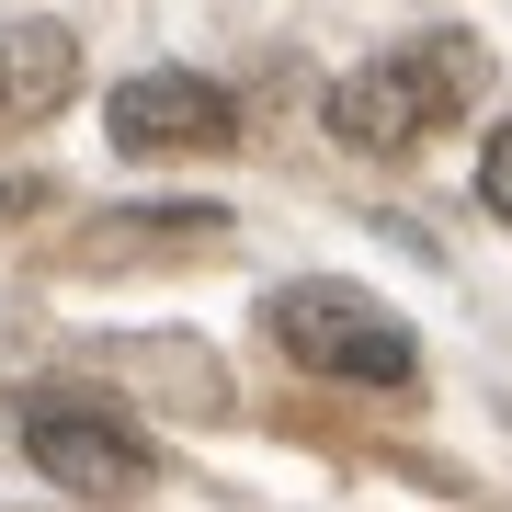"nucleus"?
Segmentation results:
<instances>
[{
	"label": "nucleus",
	"instance_id": "f257e3e1",
	"mask_svg": "<svg viewBox=\"0 0 512 512\" xmlns=\"http://www.w3.org/2000/svg\"><path fill=\"white\" fill-rule=\"evenodd\" d=\"M478 80H490V57H478V35H410L365 57L353 80H330V137L353 148V160H410L433 126H456V114L478 103Z\"/></svg>",
	"mask_w": 512,
	"mask_h": 512
},
{
	"label": "nucleus",
	"instance_id": "f03ea898",
	"mask_svg": "<svg viewBox=\"0 0 512 512\" xmlns=\"http://www.w3.org/2000/svg\"><path fill=\"white\" fill-rule=\"evenodd\" d=\"M262 330H274L285 365H308L330 387H410V330L365 285H274Z\"/></svg>",
	"mask_w": 512,
	"mask_h": 512
},
{
	"label": "nucleus",
	"instance_id": "423d86ee",
	"mask_svg": "<svg viewBox=\"0 0 512 512\" xmlns=\"http://www.w3.org/2000/svg\"><path fill=\"white\" fill-rule=\"evenodd\" d=\"M478 194H490V217H512V126L478 148Z\"/></svg>",
	"mask_w": 512,
	"mask_h": 512
},
{
	"label": "nucleus",
	"instance_id": "20e7f679",
	"mask_svg": "<svg viewBox=\"0 0 512 512\" xmlns=\"http://www.w3.org/2000/svg\"><path fill=\"white\" fill-rule=\"evenodd\" d=\"M103 126H114L126 160H217L239 137V103H228V80H205V69H137L126 92L103 103Z\"/></svg>",
	"mask_w": 512,
	"mask_h": 512
},
{
	"label": "nucleus",
	"instance_id": "7ed1b4c3",
	"mask_svg": "<svg viewBox=\"0 0 512 512\" xmlns=\"http://www.w3.org/2000/svg\"><path fill=\"white\" fill-rule=\"evenodd\" d=\"M23 456H35L57 490H80V501H126V490H148V433L126 410H103V399H35L23 410Z\"/></svg>",
	"mask_w": 512,
	"mask_h": 512
},
{
	"label": "nucleus",
	"instance_id": "39448f33",
	"mask_svg": "<svg viewBox=\"0 0 512 512\" xmlns=\"http://www.w3.org/2000/svg\"><path fill=\"white\" fill-rule=\"evenodd\" d=\"M69 92H80V35L69 23H23V35L0 46V114L35 126V114H57Z\"/></svg>",
	"mask_w": 512,
	"mask_h": 512
}]
</instances>
